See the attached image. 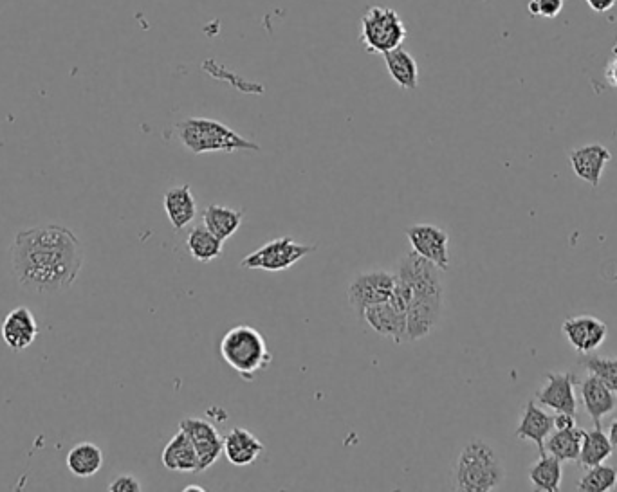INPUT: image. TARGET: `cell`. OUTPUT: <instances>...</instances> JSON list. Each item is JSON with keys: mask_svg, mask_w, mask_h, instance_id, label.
<instances>
[{"mask_svg": "<svg viewBox=\"0 0 617 492\" xmlns=\"http://www.w3.org/2000/svg\"><path fill=\"white\" fill-rule=\"evenodd\" d=\"M82 242L64 226L19 231L11 246V265L22 289L37 294L67 291L82 271Z\"/></svg>", "mask_w": 617, "mask_h": 492, "instance_id": "6da1fadb", "label": "cell"}, {"mask_svg": "<svg viewBox=\"0 0 617 492\" xmlns=\"http://www.w3.org/2000/svg\"><path fill=\"white\" fill-rule=\"evenodd\" d=\"M441 269L414 251L401 256L396 276L410 289L406 309L408 343L428 338L439 327L444 312V282Z\"/></svg>", "mask_w": 617, "mask_h": 492, "instance_id": "7a4b0ae2", "label": "cell"}, {"mask_svg": "<svg viewBox=\"0 0 617 492\" xmlns=\"http://www.w3.org/2000/svg\"><path fill=\"white\" fill-rule=\"evenodd\" d=\"M506 480V467L497 449L482 438H473L455 460L453 489L461 492L497 491Z\"/></svg>", "mask_w": 617, "mask_h": 492, "instance_id": "3957f363", "label": "cell"}, {"mask_svg": "<svg viewBox=\"0 0 617 492\" xmlns=\"http://www.w3.org/2000/svg\"><path fill=\"white\" fill-rule=\"evenodd\" d=\"M177 139L188 152L195 155L212 154V152H260L262 148L255 141L237 134L233 128L217 119L186 118L175 125Z\"/></svg>", "mask_w": 617, "mask_h": 492, "instance_id": "277c9868", "label": "cell"}, {"mask_svg": "<svg viewBox=\"0 0 617 492\" xmlns=\"http://www.w3.org/2000/svg\"><path fill=\"white\" fill-rule=\"evenodd\" d=\"M222 361L233 368L237 374L251 381L258 372L266 370L273 361L268 341L249 325H239L226 332L219 345Z\"/></svg>", "mask_w": 617, "mask_h": 492, "instance_id": "5b68a950", "label": "cell"}, {"mask_svg": "<svg viewBox=\"0 0 617 492\" xmlns=\"http://www.w3.org/2000/svg\"><path fill=\"white\" fill-rule=\"evenodd\" d=\"M408 31L399 13L385 6H372L361 19V42L369 53L385 55L403 46Z\"/></svg>", "mask_w": 617, "mask_h": 492, "instance_id": "8992f818", "label": "cell"}, {"mask_svg": "<svg viewBox=\"0 0 617 492\" xmlns=\"http://www.w3.org/2000/svg\"><path fill=\"white\" fill-rule=\"evenodd\" d=\"M316 251L313 244H300L293 238L282 237L271 240L268 244L258 247L257 251L249 253L242 258L240 265L244 269H260L268 273H282L291 269L293 265L304 260L305 256L311 255Z\"/></svg>", "mask_w": 617, "mask_h": 492, "instance_id": "52a82bcc", "label": "cell"}, {"mask_svg": "<svg viewBox=\"0 0 617 492\" xmlns=\"http://www.w3.org/2000/svg\"><path fill=\"white\" fill-rule=\"evenodd\" d=\"M394 287H396V273L387 269H372L356 274L350 280L347 289L350 307L361 316L363 310L390 300Z\"/></svg>", "mask_w": 617, "mask_h": 492, "instance_id": "ba28073f", "label": "cell"}, {"mask_svg": "<svg viewBox=\"0 0 617 492\" xmlns=\"http://www.w3.org/2000/svg\"><path fill=\"white\" fill-rule=\"evenodd\" d=\"M406 238L415 255L437 265L441 271H448L450 260V235L433 224H414L406 229Z\"/></svg>", "mask_w": 617, "mask_h": 492, "instance_id": "9c48e42d", "label": "cell"}, {"mask_svg": "<svg viewBox=\"0 0 617 492\" xmlns=\"http://www.w3.org/2000/svg\"><path fill=\"white\" fill-rule=\"evenodd\" d=\"M179 429H183L194 444L199 456V471L210 469L222 455V437L217 428L210 420L186 417L179 422Z\"/></svg>", "mask_w": 617, "mask_h": 492, "instance_id": "30bf717a", "label": "cell"}, {"mask_svg": "<svg viewBox=\"0 0 617 492\" xmlns=\"http://www.w3.org/2000/svg\"><path fill=\"white\" fill-rule=\"evenodd\" d=\"M574 386H576V375L572 372H563V374L549 372L545 375L544 386L536 393V401L556 413L562 411V413L578 415Z\"/></svg>", "mask_w": 617, "mask_h": 492, "instance_id": "8fae6325", "label": "cell"}, {"mask_svg": "<svg viewBox=\"0 0 617 492\" xmlns=\"http://www.w3.org/2000/svg\"><path fill=\"white\" fill-rule=\"evenodd\" d=\"M563 334L571 347L580 354H590L607 339L608 328L594 316H572L563 321Z\"/></svg>", "mask_w": 617, "mask_h": 492, "instance_id": "7c38bea8", "label": "cell"}, {"mask_svg": "<svg viewBox=\"0 0 617 492\" xmlns=\"http://www.w3.org/2000/svg\"><path fill=\"white\" fill-rule=\"evenodd\" d=\"M361 318L365 319L367 325L379 336L392 339L394 343H408L406 312L397 309L392 301L378 303L374 307L363 310Z\"/></svg>", "mask_w": 617, "mask_h": 492, "instance_id": "4fadbf2b", "label": "cell"}, {"mask_svg": "<svg viewBox=\"0 0 617 492\" xmlns=\"http://www.w3.org/2000/svg\"><path fill=\"white\" fill-rule=\"evenodd\" d=\"M610 159H612L610 150L599 143L574 148L569 154V161L576 177H580L581 181L590 184L592 188H598Z\"/></svg>", "mask_w": 617, "mask_h": 492, "instance_id": "5bb4252c", "label": "cell"}, {"mask_svg": "<svg viewBox=\"0 0 617 492\" xmlns=\"http://www.w3.org/2000/svg\"><path fill=\"white\" fill-rule=\"evenodd\" d=\"M2 339L13 352L28 350L37 339V319L28 307L11 310L0 327Z\"/></svg>", "mask_w": 617, "mask_h": 492, "instance_id": "9a60e30c", "label": "cell"}, {"mask_svg": "<svg viewBox=\"0 0 617 492\" xmlns=\"http://www.w3.org/2000/svg\"><path fill=\"white\" fill-rule=\"evenodd\" d=\"M266 451L260 438L246 428H233L222 437V453L231 465L246 467L255 464L258 456Z\"/></svg>", "mask_w": 617, "mask_h": 492, "instance_id": "2e32d148", "label": "cell"}, {"mask_svg": "<svg viewBox=\"0 0 617 492\" xmlns=\"http://www.w3.org/2000/svg\"><path fill=\"white\" fill-rule=\"evenodd\" d=\"M581 401L596 428H601V419L610 415L617 406L616 393L592 374L581 381Z\"/></svg>", "mask_w": 617, "mask_h": 492, "instance_id": "e0dca14e", "label": "cell"}, {"mask_svg": "<svg viewBox=\"0 0 617 492\" xmlns=\"http://www.w3.org/2000/svg\"><path fill=\"white\" fill-rule=\"evenodd\" d=\"M553 429V417L547 415L535 401H529L525 404L524 415L515 429V437L535 442L538 453L542 456L545 455V438L553 433Z\"/></svg>", "mask_w": 617, "mask_h": 492, "instance_id": "ac0fdd59", "label": "cell"}, {"mask_svg": "<svg viewBox=\"0 0 617 492\" xmlns=\"http://www.w3.org/2000/svg\"><path fill=\"white\" fill-rule=\"evenodd\" d=\"M163 208H165L168 222L172 224L175 231L188 228L195 217H197V204H195L194 193L188 184L183 186H172L166 190L163 197Z\"/></svg>", "mask_w": 617, "mask_h": 492, "instance_id": "d6986e66", "label": "cell"}, {"mask_svg": "<svg viewBox=\"0 0 617 492\" xmlns=\"http://www.w3.org/2000/svg\"><path fill=\"white\" fill-rule=\"evenodd\" d=\"M161 462L168 471L175 473H199V456L192 440L183 429H179L166 444Z\"/></svg>", "mask_w": 617, "mask_h": 492, "instance_id": "ffe728a7", "label": "cell"}, {"mask_svg": "<svg viewBox=\"0 0 617 492\" xmlns=\"http://www.w3.org/2000/svg\"><path fill=\"white\" fill-rule=\"evenodd\" d=\"M383 56H385L388 74L399 89L415 91L419 87V67H417L414 56L405 51L403 47L388 51Z\"/></svg>", "mask_w": 617, "mask_h": 492, "instance_id": "44dd1931", "label": "cell"}, {"mask_svg": "<svg viewBox=\"0 0 617 492\" xmlns=\"http://www.w3.org/2000/svg\"><path fill=\"white\" fill-rule=\"evenodd\" d=\"M244 222V211L226 208L221 204H210L203 211V224L215 237L226 242L233 237Z\"/></svg>", "mask_w": 617, "mask_h": 492, "instance_id": "7402d4cb", "label": "cell"}, {"mask_svg": "<svg viewBox=\"0 0 617 492\" xmlns=\"http://www.w3.org/2000/svg\"><path fill=\"white\" fill-rule=\"evenodd\" d=\"M102 467V449L93 442H80L67 453V469L78 478H91Z\"/></svg>", "mask_w": 617, "mask_h": 492, "instance_id": "603a6c76", "label": "cell"}, {"mask_svg": "<svg viewBox=\"0 0 617 492\" xmlns=\"http://www.w3.org/2000/svg\"><path fill=\"white\" fill-rule=\"evenodd\" d=\"M222 244L224 242L215 237L204 224L195 226L186 237L188 253L201 264H210L213 260H217L222 255V249H224Z\"/></svg>", "mask_w": 617, "mask_h": 492, "instance_id": "cb8c5ba5", "label": "cell"}, {"mask_svg": "<svg viewBox=\"0 0 617 492\" xmlns=\"http://www.w3.org/2000/svg\"><path fill=\"white\" fill-rule=\"evenodd\" d=\"M563 471L562 462L553 455H542L529 469V482L540 492L560 491Z\"/></svg>", "mask_w": 617, "mask_h": 492, "instance_id": "d4e9b609", "label": "cell"}, {"mask_svg": "<svg viewBox=\"0 0 617 492\" xmlns=\"http://www.w3.org/2000/svg\"><path fill=\"white\" fill-rule=\"evenodd\" d=\"M614 453V446L610 442L608 435H605L601 428L585 431L583 429V440H581L580 467H592V465L603 464Z\"/></svg>", "mask_w": 617, "mask_h": 492, "instance_id": "484cf974", "label": "cell"}, {"mask_svg": "<svg viewBox=\"0 0 617 492\" xmlns=\"http://www.w3.org/2000/svg\"><path fill=\"white\" fill-rule=\"evenodd\" d=\"M583 440V429H556L547 437V451L549 455L556 456L560 462H578Z\"/></svg>", "mask_w": 617, "mask_h": 492, "instance_id": "4316f807", "label": "cell"}, {"mask_svg": "<svg viewBox=\"0 0 617 492\" xmlns=\"http://www.w3.org/2000/svg\"><path fill=\"white\" fill-rule=\"evenodd\" d=\"M617 485V469L612 465H592L578 482V491L607 492Z\"/></svg>", "mask_w": 617, "mask_h": 492, "instance_id": "83f0119b", "label": "cell"}, {"mask_svg": "<svg viewBox=\"0 0 617 492\" xmlns=\"http://www.w3.org/2000/svg\"><path fill=\"white\" fill-rule=\"evenodd\" d=\"M580 365L589 374L596 375L601 383L607 384L612 392L617 393V356L601 357L585 354Z\"/></svg>", "mask_w": 617, "mask_h": 492, "instance_id": "f1b7e54d", "label": "cell"}, {"mask_svg": "<svg viewBox=\"0 0 617 492\" xmlns=\"http://www.w3.org/2000/svg\"><path fill=\"white\" fill-rule=\"evenodd\" d=\"M529 13L544 19H554L563 10V0H531L529 2Z\"/></svg>", "mask_w": 617, "mask_h": 492, "instance_id": "f546056e", "label": "cell"}, {"mask_svg": "<svg viewBox=\"0 0 617 492\" xmlns=\"http://www.w3.org/2000/svg\"><path fill=\"white\" fill-rule=\"evenodd\" d=\"M111 492H139L141 491V483L136 476L132 474H120L114 482L109 485Z\"/></svg>", "mask_w": 617, "mask_h": 492, "instance_id": "4dcf8cb0", "label": "cell"}, {"mask_svg": "<svg viewBox=\"0 0 617 492\" xmlns=\"http://www.w3.org/2000/svg\"><path fill=\"white\" fill-rule=\"evenodd\" d=\"M553 420L554 429H572L578 426V424H576V415H571V413H562V411H558V413L554 415Z\"/></svg>", "mask_w": 617, "mask_h": 492, "instance_id": "1f68e13d", "label": "cell"}, {"mask_svg": "<svg viewBox=\"0 0 617 492\" xmlns=\"http://www.w3.org/2000/svg\"><path fill=\"white\" fill-rule=\"evenodd\" d=\"M617 0H587L590 10L596 11V13H607L616 6Z\"/></svg>", "mask_w": 617, "mask_h": 492, "instance_id": "d6a6232c", "label": "cell"}, {"mask_svg": "<svg viewBox=\"0 0 617 492\" xmlns=\"http://www.w3.org/2000/svg\"><path fill=\"white\" fill-rule=\"evenodd\" d=\"M605 76H607V82L610 83L614 89H617V56L608 64Z\"/></svg>", "mask_w": 617, "mask_h": 492, "instance_id": "836d02e7", "label": "cell"}, {"mask_svg": "<svg viewBox=\"0 0 617 492\" xmlns=\"http://www.w3.org/2000/svg\"><path fill=\"white\" fill-rule=\"evenodd\" d=\"M608 438H610L612 446L617 449V419L612 420V424H610V428H608Z\"/></svg>", "mask_w": 617, "mask_h": 492, "instance_id": "e575fe53", "label": "cell"}, {"mask_svg": "<svg viewBox=\"0 0 617 492\" xmlns=\"http://www.w3.org/2000/svg\"><path fill=\"white\" fill-rule=\"evenodd\" d=\"M185 491H204L203 487H199V485H188Z\"/></svg>", "mask_w": 617, "mask_h": 492, "instance_id": "d590c367", "label": "cell"}, {"mask_svg": "<svg viewBox=\"0 0 617 492\" xmlns=\"http://www.w3.org/2000/svg\"><path fill=\"white\" fill-rule=\"evenodd\" d=\"M614 55L617 56V40H616V46H614Z\"/></svg>", "mask_w": 617, "mask_h": 492, "instance_id": "8d00e7d4", "label": "cell"}]
</instances>
